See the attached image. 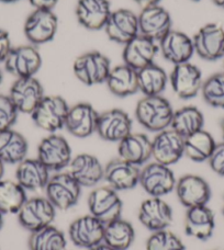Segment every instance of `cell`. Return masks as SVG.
<instances>
[{"label":"cell","mask_w":224,"mask_h":250,"mask_svg":"<svg viewBox=\"0 0 224 250\" xmlns=\"http://www.w3.org/2000/svg\"><path fill=\"white\" fill-rule=\"evenodd\" d=\"M170 102L162 96L144 97L137 102L135 117L143 127L151 132H162L170 126L174 117Z\"/></svg>","instance_id":"1"},{"label":"cell","mask_w":224,"mask_h":250,"mask_svg":"<svg viewBox=\"0 0 224 250\" xmlns=\"http://www.w3.org/2000/svg\"><path fill=\"white\" fill-rule=\"evenodd\" d=\"M69 106L64 98L45 96L31 113L34 124L48 133H55L65 127Z\"/></svg>","instance_id":"2"},{"label":"cell","mask_w":224,"mask_h":250,"mask_svg":"<svg viewBox=\"0 0 224 250\" xmlns=\"http://www.w3.org/2000/svg\"><path fill=\"white\" fill-rule=\"evenodd\" d=\"M45 193L55 208L66 211L78 203L82 187L68 172H58L50 178Z\"/></svg>","instance_id":"3"},{"label":"cell","mask_w":224,"mask_h":250,"mask_svg":"<svg viewBox=\"0 0 224 250\" xmlns=\"http://www.w3.org/2000/svg\"><path fill=\"white\" fill-rule=\"evenodd\" d=\"M17 215L20 225L32 233L52 225L56 215V208L46 196H34L26 199Z\"/></svg>","instance_id":"4"},{"label":"cell","mask_w":224,"mask_h":250,"mask_svg":"<svg viewBox=\"0 0 224 250\" xmlns=\"http://www.w3.org/2000/svg\"><path fill=\"white\" fill-rule=\"evenodd\" d=\"M108 57L100 52H87L74 62L73 70L80 83L87 86L106 83L111 70Z\"/></svg>","instance_id":"5"},{"label":"cell","mask_w":224,"mask_h":250,"mask_svg":"<svg viewBox=\"0 0 224 250\" xmlns=\"http://www.w3.org/2000/svg\"><path fill=\"white\" fill-rule=\"evenodd\" d=\"M4 68L18 78L34 77L42 66V57L32 44L12 47L4 60Z\"/></svg>","instance_id":"6"},{"label":"cell","mask_w":224,"mask_h":250,"mask_svg":"<svg viewBox=\"0 0 224 250\" xmlns=\"http://www.w3.org/2000/svg\"><path fill=\"white\" fill-rule=\"evenodd\" d=\"M38 159L50 171H61L68 167L71 149L65 137L52 133L44 137L38 147Z\"/></svg>","instance_id":"7"},{"label":"cell","mask_w":224,"mask_h":250,"mask_svg":"<svg viewBox=\"0 0 224 250\" xmlns=\"http://www.w3.org/2000/svg\"><path fill=\"white\" fill-rule=\"evenodd\" d=\"M177 180L169 166L152 163L141 170L140 185L152 198H162L176 188Z\"/></svg>","instance_id":"8"},{"label":"cell","mask_w":224,"mask_h":250,"mask_svg":"<svg viewBox=\"0 0 224 250\" xmlns=\"http://www.w3.org/2000/svg\"><path fill=\"white\" fill-rule=\"evenodd\" d=\"M58 19L54 12L46 9H35L24 22V35L32 45H41L54 39Z\"/></svg>","instance_id":"9"},{"label":"cell","mask_w":224,"mask_h":250,"mask_svg":"<svg viewBox=\"0 0 224 250\" xmlns=\"http://www.w3.org/2000/svg\"><path fill=\"white\" fill-rule=\"evenodd\" d=\"M88 208L92 216L107 224L121 217L122 201L119 198L118 192L111 187H100L89 194Z\"/></svg>","instance_id":"10"},{"label":"cell","mask_w":224,"mask_h":250,"mask_svg":"<svg viewBox=\"0 0 224 250\" xmlns=\"http://www.w3.org/2000/svg\"><path fill=\"white\" fill-rule=\"evenodd\" d=\"M185 155V138L174 129H164L158 132L152 141V157L156 163L172 166L178 163Z\"/></svg>","instance_id":"11"},{"label":"cell","mask_w":224,"mask_h":250,"mask_svg":"<svg viewBox=\"0 0 224 250\" xmlns=\"http://www.w3.org/2000/svg\"><path fill=\"white\" fill-rule=\"evenodd\" d=\"M169 82L173 91L183 100L195 98L201 91L203 83L201 70L189 62L175 65L169 76Z\"/></svg>","instance_id":"12"},{"label":"cell","mask_w":224,"mask_h":250,"mask_svg":"<svg viewBox=\"0 0 224 250\" xmlns=\"http://www.w3.org/2000/svg\"><path fill=\"white\" fill-rule=\"evenodd\" d=\"M194 48L201 59L205 61H218L224 57V29L218 23L203 25L195 34Z\"/></svg>","instance_id":"13"},{"label":"cell","mask_w":224,"mask_h":250,"mask_svg":"<svg viewBox=\"0 0 224 250\" xmlns=\"http://www.w3.org/2000/svg\"><path fill=\"white\" fill-rule=\"evenodd\" d=\"M104 233L105 224L91 214L76 218L68 229L70 242L75 246L86 249L104 243Z\"/></svg>","instance_id":"14"},{"label":"cell","mask_w":224,"mask_h":250,"mask_svg":"<svg viewBox=\"0 0 224 250\" xmlns=\"http://www.w3.org/2000/svg\"><path fill=\"white\" fill-rule=\"evenodd\" d=\"M8 96L18 111L26 114L32 113L45 97L41 83L35 77L16 79Z\"/></svg>","instance_id":"15"},{"label":"cell","mask_w":224,"mask_h":250,"mask_svg":"<svg viewBox=\"0 0 224 250\" xmlns=\"http://www.w3.org/2000/svg\"><path fill=\"white\" fill-rule=\"evenodd\" d=\"M138 18V33L158 43L172 30V17L166 9L152 6L142 9Z\"/></svg>","instance_id":"16"},{"label":"cell","mask_w":224,"mask_h":250,"mask_svg":"<svg viewBox=\"0 0 224 250\" xmlns=\"http://www.w3.org/2000/svg\"><path fill=\"white\" fill-rule=\"evenodd\" d=\"M177 198L187 208L207 205L211 198V189L203 178L196 175H186L177 181Z\"/></svg>","instance_id":"17"},{"label":"cell","mask_w":224,"mask_h":250,"mask_svg":"<svg viewBox=\"0 0 224 250\" xmlns=\"http://www.w3.org/2000/svg\"><path fill=\"white\" fill-rule=\"evenodd\" d=\"M138 221L151 231L167 229L173 223V209L162 198H151L143 201L138 209Z\"/></svg>","instance_id":"18"},{"label":"cell","mask_w":224,"mask_h":250,"mask_svg":"<svg viewBox=\"0 0 224 250\" xmlns=\"http://www.w3.org/2000/svg\"><path fill=\"white\" fill-rule=\"evenodd\" d=\"M96 132L102 140L119 143L132 133V120L123 110H108L99 114Z\"/></svg>","instance_id":"19"},{"label":"cell","mask_w":224,"mask_h":250,"mask_svg":"<svg viewBox=\"0 0 224 250\" xmlns=\"http://www.w3.org/2000/svg\"><path fill=\"white\" fill-rule=\"evenodd\" d=\"M158 51L157 43L138 33L135 38L125 44L122 57L125 65L140 70L153 64Z\"/></svg>","instance_id":"20"},{"label":"cell","mask_w":224,"mask_h":250,"mask_svg":"<svg viewBox=\"0 0 224 250\" xmlns=\"http://www.w3.org/2000/svg\"><path fill=\"white\" fill-rule=\"evenodd\" d=\"M104 29L111 41L125 45L138 34L137 15L128 9L112 11Z\"/></svg>","instance_id":"21"},{"label":"cell","mask_w":224,"mask_h":250,"mask_svg":"<svg viewBox=\"0 0 224 250\" xmlns=\"http://www.w3.org/2000/svg\"><path fill=\"white\" fill-rule=\"evenodd\" d=\"M158 48L164 59L174 65L189 62L195 53L192 39L177 30H170L158 42Z\"/></svg>","instance_id":"22"},{"label":"cell","mask_w":224,"mask_h":250,"mask_svg":"<svg viewBox=\"0 0 224 250\" xmlns=\"http://www.w3.org/2000/svg\"><path fill=\"white\" fill-rule=\"evenodd\" d=\"M99 113L91 104L82 102L69 106L65 127L71 135L85 138L92 135L97 131Z\"/></svg>","instance_id":"23"},{"label":"cell","mask_w":224,"mask_h":250,"mask_svg":"<svg viewBox=\"0 0 224 250\" xmlns=\"http://www.w3.org/2000/svg\"><path fill=\"white\" fill-rule=\"evenodd\" d=\"M67 172L78 182L80 187L91 188L104 180L105 168L96 156L79 154L71 158Z\"/></svg>","instance_id":"24"},{"label":"cell","mask_w":224,"mask_h":250,"mask_svg":"<svg viewBox=\"0 0 224 250\" xmlns=\"http://www.w3.org/2000/svg\"><path fill=\"white\" fill-rule=\"evenodd\" d=\"M140 175L138 166L119 157L107 164L104 179L115 191H125L131 190L140 184Z\"/></svg>","instance_id":"25"},{"label":"cell","mask_w":224,"mask_h":250,"mask_svg":"<svg viewBox=\"0 0 224 250\" xmlns=\"http://www.w3.org/2000/svg\"><path fill=\"white\" fill-rule=\"evenodd\" d=\"M111 12L109 0H78L76 6L78 22L84 28L92 31L104 29Z\"/></svg>","instance_id":"26"},{"label":"cell","mask_w":224,"mask_h":250,"mask_svg":"<svg viewBox=\"0 0 224 250\" xmlns=\"http://www.w3.org/2000/svg\"><path fill=\"white\" fill-rule=\"evenodd\" d=\"M216 229V217L207 205L187 209L185 217V231L188 236L199 240H207Z\"/></svg>","instance_id":"27"},{"label":"cell","mask_w":224,"mask_h":250,"mask_svg":"<svg viewBox=\"0 0 224 250\" xmlns=\"http://www.w3.org/2000/svg\"><path fill=\"white\" fill-rule=\"evenodd\" d=\"M50 178V170L38 158H25L18 164L16 181L25 191L45 189Z\"/></svg>","instance_id":"28"},{"label":"cell","mask_w":224,"mask_h":250,"mask_svg":"<svg viewBox=\"0 0 224 250\" xmlns=\"http://www.w3.org/2000/svg\"><path fill=\"white\" fill-rule=\"evenodd\" d=\"M118 153L121 159L141 166L152 157V141L145 134L131 133L119 142Z\"/></svg>","instance_id":"29"},{"label":"cell","mask_w":224,"mask_h":250,"mask_svg":"<svg viewBox=\"0 0 224 250\" xmlns=\"http://www.w3.org/2000/svg\"><path fill=\"white\" fill-rule=\"evenodd\" d=\"M29 145L25 137L15 129L0 132V160L3 164L18 165L26 158Z\"/></svg>","instance_id":"30"},{"label":"cell","mask_w":224,"mask_h":250,"mask_svg":"<svg viewBox=\"0 0 224 250\" xmlns=\"http://www.w3.org/2000/svg\"><path fill=\"white\" fill-rule=\"evenodd\" d=\"M106 83L116 97L132 96L138 91L137 70L125 64L115 66L111 68Z\"/></svg>","instance_id":"31"},{"label":"cell","mask_w":224,"mask_h":250,"mask_svg":"<svg viewBox=\"0 0 224 250\" xmlns=\"http://www.w3.org/2000/svg\"><path fill=\"white\" fill-rule=\"evenodd\" d=\"M135 238V230H134L131 223L116 218L105 224L104 243L114 250H128L132 246Z\"/></svg>","instance_id":"32"},{"label":"cell","mask_w":224,"mask_h":250,"mask_svg":"<svg viewBox=\"0 0 224 250\" xmlns=\"http://www.w3.org/2000/svg\"><path fill=\"white\" fill-rule=\"evenodd\" d=\"M138 91L145 97L160 96L166 89L168 77L165 70L154 62L137 70Z\"/></svg>","instance_id":"33"},{"label":"cell","mask_w":224,"mask_h":250,"mask_svg":"<svg viewBox=\"0 0 224 250\" xmlns=\"http://www.w3.org/2000/svg\"><path fill=\"white\" fill-rule=\"evenodd\" d=\"M204 118L201 111L196 106H183L174 112L170 128L186 138L191 134L203 128Z\"/></svg>","instance_id":"34"},{"label":"cell","mask_w":224,"mask_h":250,"mask_svg":"<svg viewBox=\"0 0 224 250\" xmlns=\"http://www.w3.org/2000/svg\"><path fill=\"white\" fill-rule=\"evenodd\" d=\"M216 145L213 136L202 128L185 138V155L192 162L202 163L209 159Z\"/></svg>","instance_id":"35"},{"label":"cell","mask_w":224,"mask_h":250,"mask_svg":"<svg viewBox=\"0 0 224 250\" xmlns=\"http://www.w3.org/2000/svg\"><path fill=\"white\" fill-rule=\"evenodd\" d=\"M66 245L64 233L53 225L32 231L29 237L30 250H65Z\"/></svg>","instance_id":"36"},{"label":"cell","mask_w":224,"mask_h":250,"mask_svg":"<svg viewBox=\"0 0 224 250\" xmlns=\"http://www.w3.org/2000/svg\"><path fill=\"white\" fill-rule=\"evenodd\" d=\"M25 190L17 181L0 180V212L17 214L26 201Z\"/></svg>","instance_id":"37"},{"label":"cell","mask_w":224,"mask_h":250,"mask_svg":"<svg viewBox=\"0 0 224 250\" xmlns=\"http://www.w3.org/2000/svg\"><path fill=\"white\" fill-rule=\"evenodd\" d=\"M201 93L209 105L224 109V71L210 76L203 82Z\"/></svg>","instance_id":"38"},{"label":"cell","mask_w":224,"mask_h":250,"mask_svg":"<svg viewBox=\"0 0 224 250\" xmlns=\"http://www.w3.org/2000/svg\"><path fill=\"white\" fill-rule=\"evenodd\" d=\"M185 245L176 234L167 229L154 231L146 242V250H185Z\"/></svg>","instance_id":"39"},{"label":"cell","mask_w":224,"mask_h":250,"mask_svg":"<svg viewBox=\"0 0 224 250\" xmlns=\"http://www.w3.org/2000/svg\"><path fill=\"white\" fill-rule=\"evenodd\" d=\"M19 111L13 104L10 97L0 95V132L12 128Z\"/></svg>","instance_id":"40"},{"label":"cell","mask_w":224,"mask_h":250,"mask_svg":"<svg viewBox=\"0 0 224 250\" xmlns=\"http://www.w3.org/2000/svg\"><path fill=\"white\" fill-rule=\"evenodd\" d=\"M208 162L210 167L217 175L224 177V142L216 145Z\"/></svg>","instance_id":"41"},{"label":"cell","mask_w":224,"mask_h":250,"mask_svg":"<svg viewBox=\"0 0 224 250\" xmlns=\"http://www.w3.org/2000/svg\"><path fill=\"white\" fill-rule=\"evenodd\" d=\"M11 48L10 35L7 31L0 29V62H4Z\"/></svg>","instance_id":"42"},{"label":"cell","mask_w":224,"mask_h":250,"mask_svg":"<svg viewBox=\"0 0 224 250\" xmlns=\"http://www.w3.org/2000/svg\"><path fill=\"white\" fill-rule=\"evenodd\" d=\"M35 9H46V10H52L56 6L58 0H28Z\"/></svg>","instance_id":"43"},{"label":"cell","mask_w":224,"mask_h":250,"mask_svg":"<svg viewBox=\"0 0 224 250\" xmlns=\"http://www.w3.org/2000/svg\"><path fill=\"white\" fill-rule=\"evenodd\" d=\"M162 0H134V2L138 4L142 9L149 8L152 6H157Z\"/></svg>","instance_id":"44"},{"label":"cell","mask_w":224,"mask_h":250,"mask_svg":"<svg viewBox=\"0 0 224 250\" xmlns=\"http://www.w3.org/2000/svg\"><path fill=\"white\" fill-rule=\"evenodd\" d=\"M88 250H114V249H112L111 247H109L108 245H106L105 243H101V244L97 245V246L92 247V248L88 249Z\"/></svg>","instance_id":"45"},{"label":"cell","mask_w":224,"mask_h":250,"mask_svg":"<svg viewBox=\"0 0 224 250\" xmlns=\"http://www.w3.org/2000/svg\"><path fill=\"white\" fill-rule=\"evenodd\" d=\"M3 173H4V164L0 160V180H2Z\"/></svg>","instance_id":"46"},{"label":"cell","mask_w":224,"mask_h":250,"mask_svg":"<svg viewBox=\"0 0 224 250\" xmlns=\"http://www.w3.org/2000/svg\"><path fill=\"white\" fill-rule=\"evenodd\" d=\"M214 4H217L218 7L224 9V0H212Z\"/></svg>","instance_id":"47"},{"label":"cell","mask_w":224,"mask_h":250,"mask_svg":"<svg viewBox=\"0 0 224 250\" xmlns=\"http://www.w3.org/2000/svg\"><path fill=\"white\" fill-rule=\"evenodd\" d=\"M2 226H3V214L0 212V230H1Z\"/></svg>","instance_id":"48"},{"label":"cell","mask_w":224,"mask_h":250,"mask_svg":"<svg viewBox=\"0 0 224 250\" xmlns=\"http://www.w3.org/2000/svg\"><path fill=\"white\" fill-rule=\"evenodd\" d=\"M1 2H4V3H12V2H17L19 1V0H0Z\"/></svg>","instance_id":"49"},{"label":"cell","mask_w":224,"mask_h":250,"mask_svg":"<svg viewBox=\"0 0 224 250\" xmlns=\"http://www.w3.org/2000/svg\"><path fill=\"white\" fill-rule=\"evenodd\" d=\"M221 128H222V135H223V138H224V120L221 123Z\"/></svg>","instance_id":"50"},{"label":"cell","mask_w":224,"mask_h":250,"mask_svg":"<svg viewBox=\"0 0 224 250\" xmlns=\"http://www.w3.org/2000/svg\"><path fill=\"white\" fill-rule=\"evenodd\" d=\"M1 83H2V73L1 70H0V84H1Z\"/></svg>","instance_id":"51"},{"label":"cell","mask_w":224,"mask_h":250,"mask_svg":"<svg viewBox=\"0 0 224 250\" xmlns=\"http://www.w3.org/2000/svg\"><path fill=\"white\" fill-rule=\"evenodd\" d=\"M191 1H200V0H191Z\"/></svg>","instance_id":"52"},{"label":"cell","mask_w":224,"mask_h":250,"mask_svg":"<svg viewBox=\"0 0 224 250\" xmlns=\"http://www.w3.org/2000/svg\"><path fill=\"white\" fill-rule=\"evenodd\" d=\"M223 214H224V203H223Z\"/></svg>","instance_id":"53"}]
</instances>
